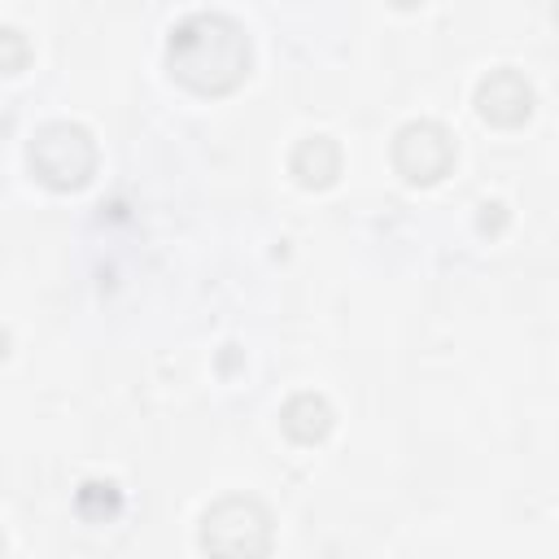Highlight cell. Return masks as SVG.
<instances>
[{
    "label": "cell",
    "mask_w": 559,
    "mask_h": 559,
    "mask_svg": "<svg viewBox=\"0 0 559 559\" xmlns=\"http://www.w3.org/2000/svg\"><path fill=\"white\" fill-rule=\"evenodd\" d=\"M31 170L48 188H83L96 170V144L79 122H48L31 140Z\"/></svg>",
    "instance_id": "obj_3"
},
{
    "label": "cell",
    "mask_w": 559,
    "mask_h": 559,
    "mask_svg": "<svg viewBox=\"0 0 559 559\" xmlns=\"http://www.w3.org/2000/svg\"><path fill=\"white\" fill-rule=\"evenodd\" d=\"M170 70L192 92H231L249 74V35L227 13H192L170 31Z\"/></svg>",
    "instance_id": "obj_1"
},
{
    "label": "cell",
    "mask_w": 559,
    "mask_h": 559,
    "mask_svg": "<svg viewBox=\"0 0 559 559\" xmlns=\"http://www.w3.org/2000/svg\"><path fill=\"white\" fill-rule=\"evenodd\" d=\"M393 166L411 183H437L454 166V140L441 122H406L393 140Z\"/></svg>",
    "instance_id": "obj_4"
},
{
    "label": "cell",
    "mask_w": 559,
    "mask_h": 559,
    "mask_svg": "<svg viewBox=\"0 0 559 559\" xmlns=\"http://www.w3.org/2000/svg\"><path fill=\"white\" fill-rule=\"evenodd\" d=\"M31 57V44L22 39V31L13 26H0V74H17Z\"/></svg>",
    "instance_id": "obj_8"
},
{
    "label": "cell",
    "mask_w": 559,
    "mask_h": 559,
    "mask_svg": "<svg viewBox=\"0 0 559 559\" xmlns=\"http://www.w3.org/2000/svg\"><path fill=\"white\" fill-rule=\"evenodd\" d=\"M0 555H4V537H0Z\"/></svg>",
    "instance_id": "obj_10"
},
{
    "label": "cell",
    "mask_w": 559,
    "mask_h": 559,
    "mask_svg": "<svg viewBox=\"0 0 559 559\" xmlns=\"http://www.w3.org/2000/svg\"><path fill=\"white\" fill-rule=\"evenodd\" d=\"M280 424H284V432H288L293 441L310 445V441H323V437L332 432V406H328L319 393H297V397L284 406Z\"/></svg>",
    "instance_id": "obj_7"
},
{
    "label": "cell",
    "mask_w": 559,
    "mask_h": 559,
    "mask_svg": "<svg viewBox=\"0 0 559 559\" xmlns=\"http://www.w3.org/2000/svg\"><path fill=\"white\" fill-rule=\"evenodd\" d=\"M476 109L485 122L493 127H520L528 114H533V87L524 83V74L515 70H493L489 79H480L476 87Z\"/></svg>",
    "instance_id": "obj_5"
},
{
    "label": "cell",
    "mask_w": 559,
    "mask_h": 559,
    "mask_svg": "<svg viewBox=\"0 0 559 559\" xmlns=\"http://www.w3.org/2000/svg\"><path fill=\"white\" fill-rule=\"evenodd\" d=\"M4 354H9V332L0 328V358H4Z\"/></svg>",
    "instance_id": "obj_9"
},
{
    "label": "cell",
    "mask_w": 559,
    "mask_h": 559,
    "mask_svg": "<svg viewBox=\"0 0 559 559\" xmlns=\"http://www.w3.org/2000/svg\"><path fill=\"white\" fill-rule=\"evenodd\" d=\"M288 166H293L297 183H306V188H328V183H336V175H341V148H336L328 135H306V140L293 148Z\"/></svg>",
    "instance_id": "obj_6"
},
{
    "label": "cell",
    "mask_w": 559,
    "mask_h": 559,
    "mask_svg": "<svg viewBox=\"0 0 559 559\" xmlns=\"http://www.w3.org/2000/svg\"><path fill=\"white\" fill-rule=\"evenodd\" d=\"M201 550L210 559H266L271 515L253 498H223L201 520Z\"/></svg>",
    "instance_id": "obj_2"
}]
</instances>
